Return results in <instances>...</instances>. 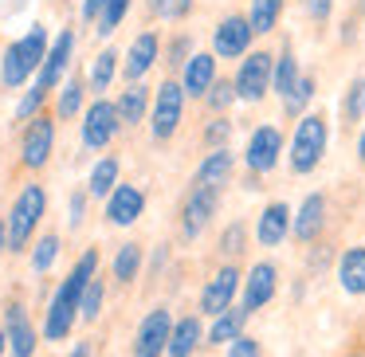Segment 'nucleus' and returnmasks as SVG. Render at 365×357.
I'll use <instances>...</instances> for the list:
<instances>
[{
    "instance_id": "obj_26",
    "label": "nucleus",
    "mask_w": 365,
    "mask_h": 357,
    "mask_svg": "<svg viewBox=\"0 0 365 357\" xmlns=\"http://www.w3.org/2000/svg\"><path fill=\"white\" fill-rule=\"evenodd\" d=\"M244 322H247V310L244 306H232V310H224L220 318H212V330H208V341L212 346H232V341L244 333Z\"/></svg>"
},
{
    "instance_id": "obj_43",
    "label": "nucleus",
    "mask_w": 365,
    "mask_h": 357,
    "mask_svg": "<svg viewBox=\"0 0 365 357\" xmlns=\"http://www.w3.org/2000/svg\"><path fill=\"white\" fill-rule=\"evenodd\" d=\"M197 56V51H192V40L189 36H181V40H173V48H169V63H189V59Z\"/></svg>"
},
{
    "instance_id": "obj_40",
    "label": "nucleus",
    "mask_w": 365,
    "mask_h": 357,
    "mask_svg": "<svg viewBox=\"0 0 365 357\" xmlns=\"http://www.w3.org/2000/svg\"><path fill=\"white\" fill-rule=\"evenodd\" d=\"M228 134H232V122L228 118H216L212 126L205 130V142L212 145V150H228Z\"/></svg>"
},
{
    "instance_id": "obj_13",
    "label": "nucleus",
    "mask_w": 365,
    "mask_h": 357,
    "mask_svg": "<svg viewBox=\"0 0 365 357\" xmlns=\"http://www.w3.org/2000/svg\"><path fill=\"white\" fill-rule=\"evenodd\" d=\"M216 205H220V192L212 189H189V197H185V208H181V232L189 239H197L200 232L208 228V220H212Z\"/></svg>"
},
{
    "instance_id": "obj_9",
    "label": "nucleus",
    "mask_w": 365,
    "mask_h": 357,
    "mask_svg": "<svg viewBox=\"0 0 365 357\" xmlns=\"http://www.w3.org/2000/svg\"><path fill=\"white\" fill-rule=\"evenodd\" d=\"M240 267H220L212 279H208V286L200 291V314H212V318H220L224 310H232V299H236V291H240Z\"/></svg>"
},
{
    "instance_id": "obj_19",
    "label": "nucleus",
    "mask_w": 365,
    "mask_h": 357,
    "mask_svg": "<svg viewBox=\"0 0 365 357\" xmlns=\"http://www.w3.org/2000/svg\"><path fill=\"white\" fill-rule=\"evenodd\" d=\"M71 48H75V36L63 28V32H59V40H56V48L48 51V59H43V67H40V83H36V87H40L43 95H48V90L63 79L67 63H71Z\"/></svg>"
},
{
    "instance_id": "obj_7",
    "label": "nucleus",
    "mask_w": 365,
    "mask_h": 357,
    "mask_svg": "<svg viewBox=\"0 0 365 357\" xmlns=\"http://www.w3.org/2000/svg\"><path fill=\"white\" fill-rule=\"evenodd\" d=\"M173 314L165 306L150 310L138 326V338H134V357H161L169 353V338H173Z\"/></svg>"
},
{
    "instance_id": "obj_44",
    "label": "nucleus",
    "mask_w": 365,
    "mask_h": 357,
    "mask_svg": "<svg viewBox=\"0 0 365 357\" xmlns=\"http://www.w3.org/2000/svg\"><path fill=\"white\" fill-rule=\"evenodd\" d=\"M40 103H43V90H40V87H32V95H28L24 103H20V110H16V114H20V118H28V114L40 110Z\"/></svg>"
},
{
    "instance_id": "obj_10",
    "label": "nucleus",
    "mask_w": 365,
    "mask_h": 357,
    "mask_svg": "<svg viewBox=\"0 0 365 357\" xmlns=\"http://www.w3.org/2000/svg\"><path fill=\"white\" fill-rule=\"evenodd\" d=\"M279 153H283V134L275 126H259L252 130L247 138V150H244V161L252 173H271L279 165Z\"/></svg>"
},
{
    "instance_id": "obj_51",
    "label": "nucleus",
    "mask_w": 365,
    "mask_h": 357,
    "mask_svg": "<svg viewBox=\"0 0 365 357\" xmlns=\"http://www.w3.org/2000/svg\"><path fill=\"white\" fill-rule=\"evenodd\" d=\"M346 357H365V349H349V353Z\"/></svg>"
},
{
    "instance_id": "obj_34",
    "label": "nucleus",
    "mask_w": 365,
    "mask_h": 357,
    "mask_svg": "<svg viewBox=\"0 0 365 357\" xmlns=\"http://www.w3.org/2000/svg\"><path fill=\"white\" fill-rule=\"evenodd\" d=\"M126 12H130V0H106L103 16H98V36H114V28L122 24Z\"/></svg>"
},
{
    "instance_id": "obj_2",
    "label": "nucleus",
    "mask_w": 365,
    "mask_h": 357,
    "mask_svg": "<svg viewBox=\"0 0 365 357\" xmlns=\"http://www.w3.org/2000/svg\"><path fill=\"white\" fill-rule=\"evenodd\" d=\"M43 59H48V28L32 24V32L4 48V59H0V83H4V87H24V83L32 79L36 67H43Z\"/></svg>"
},
{
    "instance_id": "obj_42",
    "label": "nucleus",
    "mask_w": 365,
    "mask_h": 357,
    "mask_svg": "<svg viewBox=\"0 0 365 357\" xmlns=\"http://www.w3.org/2000/svg\"><path fill=\"white\" fill-rule=\"evenodd\" d=\"M220 247H224L228 255H240V252H244V224H232V228L220 236Z\"/></svg>"
},
{
    "instance_id": "obj_28",
    "label": "nucleus",
    "mask_w": 365,
    "mask_h": 357,
    "mask_svg": "<svg viewBox=\"0 0 365 357\" xmlns=\"http://www.w3.org/2000/svg\"><path fill=\"white\" fill-rule=\"evenodd\" d=\"M114 189H118V161H114V157L95 161L91 181H87V192H91V197H110Z\"/></svg>"
},
{
    "instance_id": "obj_38",
    "label": "nucleus",
    "mask_w": 365,
    "mask_h": 357,
    "mask_svg": "<svg viewBox=\"0 0 365 357\" xmlns=\"http://www.w3.org/2000/svg\"><path fill=\"white\" fill-rule=\"evenodd\" d=\"M56 255H59V239H56V236H43L40 244H36L32 267H36V271H48L51 263H56Z\"/></svg>"
},
{
    "instance_id": "obj_14",
    "label": "nucleus",
    "mask_w": 365,
    "mask_h": 357,
    "mask_svg": "<svg viewBox=\"0 0 365 357\" xmlns=\"http://www.w3.org/2000/svg\"><path fill=\"white\" fill-rule=\"evenodd\" d=\"M51 142H56V122H51V118H32V126L24 130V145H20V157H24V165H28V169L48 165Z\"/></svg>"
},
{
    "instance_id": "obj_50",
    "label": "nucleus",
    "mask_w": 365,
    "mask_h": 357,
    "mask_svg": "<svg viewBox=\"0 0 365 357\" xmlns=\"http://www.w3.org/2000/svg\"><path fill=\"white\" fill-rule=\"evenodd\" d=\"M9 244V220H0V247Z\"/></svg>"
},
{
    "instance_id": "obj_8",
    "label": "nucleus",
    "mask_w": 365,
    "mask_h": 357,
    "mask_svg": "<svg viewBox=\"0 0 365 357\" xmlns=\"http://www.w3.org/2000/svg\"><path fill=\"white\" fill-rule=\"evenodd\" d=\"M122 118H118V106L106 103V98H95L87 114H83V145L87 150H103L114 134H118Z\"/></svg>"
},
{
    "instance_id": "obj_27",
    "label": "nucleus",
    "mask_w": 365,
    "mask_h": 357,
    "mask_svg": "<svg viewBox=\"0 0 365 357\" xmlns=\"http://www.w3.org/2000/svg\"><path fill=\"white\" fill-rule=\"evenodd\" d=\"M279 16H283V0H252V12H247V24L255 36L275 32Z\"/></svg>"
},
{
    "instance_id": "obj_48",
    "label": "nucleus",
    "mask_w": 365,
    "mask_h": 357,
    "mask_svg": "<svg viewBox=\"0 0 365 357\" xmlns=\"http://www.w3.org/2000/svg\"><path fill=\"white\" fill-rule=\"evenodd\" d=\"M71 357H91V346H87V341H79V346L71 349Z\"/></svg>"
},
{
    "instance_id": "obj_33",
    "label": "nucleus",
    "mask_w": 365,
    "mask_h": 357,
    "mask_svg": "<svg viewBox=\"0 0 365 357\" xmlns=\"http://www.w3.org/2000/svg\"><path fill=\"white\" fill-rule=\"evenodd\" d=\"M310 98H314V79H310V75H302L299 87L291 90V98L283 103V110L294 114V118H302V114H307V106H310Z\"/></svg>"
},
{
    "instance_id": "obj_11",
    "label": "nucleus",
    "mask_w": 365,
    "mask_h": 357,
    "mask_svg": "<svg viewBox=\"0 0 365 357\" xmlns=\"http://www.w3.org/2000/svg\"><path fill=\"white\" fill-rule=\"evenodd\" d=\"M252 36L255 32H252V24H247V16H224L212 32V48L220 59H240L252 48Z\"/></svg>"
},
{
    "instance_id": "obj_47",
    "label": "nucleus",
    "mask_w": 365,
    "mask_h": 357,
    "mask_svg": "<svg viewBox=\"0 0 365 357\" xmlns=\"http://www.w3.org/2000/svg\"><path fill=\"white\" fill-rule=\"evenodd\" d=\"M103 9H106V0H83V20L103 16Z\"/></svg>"
},
{
    "instance_id": "obj_31",
    "label": "nucleus",
    "mask_w": 365,
    "mask_h": 357,
    "mask_svg": "<svg viewBox=\"0 0 365 357\" xmlns=\"http://www.w3.org/2000/svg\"><path fill=\"white\" fill-rule=\"evenodd\" d=\"M341 118L346 122H361L365 118V75L349 83L346 98H341Z\"/></svg>"
},
{
    "instance_id": "obj_45",
    "label": "nucleus",
    "mask_w": 365,
    "mask_h": 357,
    "mask_svg": "<svg viewBox=\"0 0 365 357\" xmlns=\"http://www.w3.org/2000/svg\"><path fill=\"white\" fill-rule=\"evenodd\" d=\"M83 212H87V197L75 192V197H71V228H79V224H83Z\"/></svg>"
},
{
    "instance_id": "obj_39",
    "label": "nucleus",
    "mask_w": 365,
    "mask_h": 357,
    "mask_svg": "<svg viewBox=\"0 0 365 357\" xmlns=\"http://www.w3.org/2000/svg\"><path fill=\"white\" fill-rule=\"evenodd\" d=\"M79 103H83V87L79 83H67L63 95H59V118H71V114L79 110Z\"/></svg>"
},
{
    "instance_id": "obj_32",
    "label": "nucleus",
    "mask_w": 365,
    "mask_h": 357,
    "mask_svg": "<svg viewBox=\"0 0 365 357\" xmlns=\"http://www.w3.org/2000/svg\"><path fill=\"white\" fill-rule=\"evenodd\" d=\"M114 67H118V56H114V51L95 56V63H91V87H95V90H106V87H110Z\"/></svg>"
},
{
    "instance_id": "obj_24",
    "label": "nucleus",
    "mask_w": 365,
    "mask_h": 357,
    "mask_svg": "<svg viewBox=\"0 0 365 357\" xmlns=\"http://www.w3.org/2000/svg\"><path fill=\"white\" fill-rule=\"evenodd\" d=\"M200 338H205V330H200V318L189 314L181 318V322L173 326V338H169V353L165 357H192L200 346Z\"/></svg>"
},
{
    "instance_id": "obj_3",
    "label": "nucleus",
    "mask_w": 365,
    "mask_h": 357,
    "mask_svg": "<svg viewBox=\"0 0 365 357\" xmlns=\"http://www.w3.org/2000/svg\"><path fill=\"white\" fill-rule=\"evenodd\" d=\"M326 142H330L326 114H318V110L302 114L299 126H294V138H291V173H314L322 165Z\"/></svg>"
},
{
    "instance_id": "obj_53",
    "label": "nucleus",
    "mask_w": 365,
    "mask_h": 357,
    "mask_svg": "<svg viewBox=\"0 0 365 357\" xmlns=\"http://www.w3.org/2000/svg\"><path fill=\"white\" fill-rule=\"evenodd\" d=\"M302 4H310V0H302Z\"/></svg>"
},
{
    "instance_id": "obj_37",
    "label": "nucleus",
    "mask_w": 365,
    "mask_h": 357,
    "mask_svg": "<svg viewBox=\"0 0 365 357\" xmlns=\"http://www.w3.org/2000/svg\"><path fill=\"white\" fill-rule=\"evenodd\" d=\"M98 310H103V283H98V275H95V279H91V286L83 291V306H79V314L87 318V322H95Z\"/></svg>"
},
{
    "instance_id": "obj_16",
    "label": "nucleus",
    "mask_w": 365,
    "mask_h": 357,
    "mask_svg": "<svg viewBox=\"0 0 365 357\" xmlns=\"http://www.w3.org/2000/svg\"><path fill=\"white\" fill-rule=\"evenodd\" d=\"M322 228H326V197L322 192H310L299 205V212H294L291 236L299 239V244H314V239L322 236Z\"/></svg>"
},
{
    "instance_id": "obj_18",
    "label": "nucleus",
    "mask_w": 365,
    "mask_h": 357,
    "mask_svg": "<svg viewBox=\"0 0 365 357\" xmlns=\"http://www.w3.org/2000/svg\"><path fill=\"white\" fill-rule=\"evenodd\" d=\"M142 208H145L142 189H138V185H118V189L110 192V200H106V220L126 228V224H134L138 216H142Z\"/></svg>"
},
{
    "instance_id": "obj_22",
    "label": "nucleus",
    "mask_w": 365,
    "mask_h": 357,
    "mask_svg": "<svg viewBox=\"0 0 365 357\" xmlns=\"http://www.w3.org/2000/svg\"><path fill=\"white\" fill-rule=\"evenodd\" d=\"M338 283L346 294H365V244H354L338 255Z\"/></svg>"
},
{
    "instance_id": "obj_15",
    "label": "nucleus",
    "mask_w": 365,
    "mask_h": 357,
    "mask_svg": "<svg viewBox=\"0 0 365 357\" xmlns=\"http://www.w3.org/2000/svg\"><path fill=\"white\" fill-rule=\"evenodd\" d=\"M291 224H294L291 208H287L283 200H271V205L259 212V220H255V239H259L263 247H279L287 236H291Z\"/></svg>"
},
{
    "instance_id": "obj_23",
    "label": "nucleus",
    "mask_w": 365,
    "mask_h": 357,
    "mask_svg": "<svg viewBox=\"0 0 365 357\" xmlns=\"http://www.w3.org/2000/svg\"><path fill=\"white\" fill-rule=\"evenodd\" d=\"M153 59H158V36L142 32L126 51V79H142V75L153 67Z\"/></svg>"
},
{
    "instance_id": "obj_25",
    "label": "nucleus",
    "mask_w": 365,
    "mask_h": 357,
    "mask_svg": "<svg viewBox=\"0 0 365 357\" xmlns=\"http://www.w3.org/2000/svg\"><path fill=\"white\" fill-rule=\"evenodd\" d=\"M299 79H302V75H299V59H294L291 48H283V51H279V59H275V79H271V90L287 103L291 90L299 87Z\"/></svg>"
},
{
    "instance_id": "obj_41",
    "label": "nucleus",
    "mask_w": 365,
    "mask_h": 357,
    "mask_svg": "<svg viewBox=\"0 0 365 357\" xmlns=\"http://www.w3.org/2000/svg\"><path fill=\"white\" fill-rule=\"evenodd\" d=\"M228 357H263V349H259V341H255V338L240 333V338L228 346Z\"/></svg>"
},
{
    "instance_id": "obj_6",
    "label": "nucleus",
    "mask_w": 365,
    "mask_h": 357,
    "mask_svg": "<svg viewBox=\"0 0 365 357\" xmlns=\"http://www.w3.org/2000/svg\"><path fill=\"white\" fill-rule=\"evenodd\" d=\"M271 79H275V56H267V51H252V56L240 63L236 71V95L244 98V103H259L263 95L271 90Z\"/></svg>"
},
{
    "instance_id": "obj_36",
    "label": "nucleus",
    "mask_w": 365,
    "mask_h": 357,
    "mask_svg": "<svg viewBox=\"0 0 365 357\" xmlns=\"http://www.w3.org/2000/svg\"><path fill=\"white\" fill-rule=\"evenodd\" d=\"M189 9H192V0H150V12L161 20H181V16H189Z\"/></svg>"
},
{
    "instance_id": "obj_12",
    "label": "nucleus",
    "mask_w": 365,
    "mask_h": 357,
    "mask_svg": "<svg viewBox=\"0 0 365 357\" xmlns=\"http://www.w3.org/2000/svg\"><path fill=\"white\" fill-rule=\"evenodd\" d=\"M275 286H279V271L275 263H252V271H247L244 279V310L247 314H255V310H263L271 299H275Z\"/></svg>"
},
{
    "instance_id": "obj_46",
    "label": "nucleus",
    "mask_w": 365,
    "mask_h": 357,
    "mask_svg": "<svg viewBox=\"0 0 365 357\" xmlns=\"http://www.w3.org/2000/svg\"><path fill=\"white\" fill-rule=\"evenodd\" d=\"M330 4H334V0H310L307 12H310L314 20H326V16H330Z\"/></svg>"
},
{
    "instance_id": "obj_52",
    "label": "nucleus",
    "mask_w": 365,
    "mask_h": 357,
    "mask_svg": "<svg viewBox=\"0 0 365 357\" xmlns=\"http://www.w3.org/2000/svg\"><path fill=\"white\" fill-rule=\"evenodd\" d=\"M4 341H9V333H4V330H0V353H4Z\"/></svg>"
},
{
    "instance_id": "obj_30",
    "label": "nucleus",
    "mask_w": 365,
    "mask_h": 357,
    "mask_svg": "<svg viewBox=\"0 0 365 357\" xmlns=\"http://www.w3.org/2000/svg\"><path fill=\"white\" fill-rule=\"evenodd\" d=\"M138 267H142V247L138 244L118 247V255H114V279L130 283V279H138Z\"/></svg>"
},
{
    "instance_id": "obj_4",
    "label": "nucleus",
    "mask_w": 365,
    "mask_h": 357,
    "mask_svg": "<svg viewBox=\"0 0 365 357\" xmlns=\"http://www.w3.org/2000/svg\"><path fill=\"white\" fill-rule=\"evenodd\" d=\"M43 208H48V197H43L40 185H28V189L16 197V205H12V212H9V244L16 247V252L28 247V239H32Z\"/></svg>"
},
{
    "instance_id": "obj_21",
    "label": "nucleus",
    "mask_w": 365,
    "mask_h": 357,
    "mask_svg": "<svg viewBox=\"0 0 365 357\" xmlns=\"http://www.w3.org/2000/svg\"><path fill=\"white\" fill-rule=\"evenodd\" d=\"M4 333H9V341H12V357H32L36 353V330H32V322H28L20 302H12L9 314H4Z\"/></svg>"
},
{
    "instance_id": "obj_5",
    "label": "nucleus",
    "mask_w": 365,
    "mask_h": 357,
    "mask_svg": "<svg viewBox=\"0 0 365 357\" xmlns=\"http://www.w3.org/2000/svg\"><path fill=\"white\" fill-rule=\"evenodd\" d=\"M181 110H185V87L181 83H161L158 98H153V114H150V130H153V142H165V138L177 134L181 126Z\"/></svg>"
},
{
    "instance_id": "obj_49",
    "label": "nucleus",
    "mask_w": 365,
    "mask_h": 357,
    "mask_svg": "<svg viewBox=\"0 0 365 357\" xmlns=\"http://www.w3.org/2000/svg\"><path fill=\"white\" fill-rule=\"evenodd\" d=\"M357 157H361V165H365V126H361V138H357Z\"/></svg>"
},
{
    "instance_id": "obj_29",
    "label": "nucleus",
    "mask_w": 365,
    "mask_h": 357,
    "mask_svg": "<svg viewBox=\"0 0 365 357\" xmlns=\"http://www.w3.org/2000/svg\"><path fill=\"white\" fill-rule=\"evenodd\" d=\"M145 106H150V90H145V87H130L126 95L118 98V118L126 122V126H134V122H142Z\"/></svg>"
},
{
    "instance_id": "obj_17",
    "label": "nucleus",
    "mask_w": 365,
    "mask_h": 357,
    "mask_svg": "<svg viewBox=\"0 0 365 357\" xmlns=\"http://www.w3.org/2000/svg\"><path fill=\"white\" fill-rule=\"evenodd\" d=\"M216 83V56H208V51H197V56L189 59V63L181 67V87L189 98H205L208 90H212Z\"/></svg>"
},
{
    "instance_id": "obj_1",
    "label": "nucleus",
    "mask_w": 365,
    "mask_h": 357,
    "mask_svg": "<svg viewBox=\"0 0 365 357\" xmlns=\"http://www.w3.org/2000/svg\"><path fill=\"white\" fill-rule=\"evenodd\" d=\"M95 275H98V252H87L79 263H75L71 275L59 283L56 299H51V306H48V322H43L48 341H63L67 333H71V322H75V314H79V306H83V291L91 286Z\"/></svg>"
},
{
    "instance_id": "obj_20",
    "label": "nucleus",
    "mask_w": 365,
    "mask_h": 357,
    "mask_svg": "<svg viewBox=\"0 0 365 357\" xmlns=\"http://www.w3.org/2000/svg\"><path fill=\"white\" fill-rule=\"evenodd\" d=\"M232 153L228 150H212L205 161L197 165V177H192V189H212V192H220L224 185H228V177H232Z\"/></svg>"
},
{
    "instance_id": "obj_35",
    "label": "nucleus",
    "mask_w": 365,
    "mask_h": 357,
    "mask_svg": "<svg viewBox=\"0 0 365 357\" xmlns=\"http://www.w3.org/2000/svg\"><path fill=\"white\" fill-rule=\"evenodd\" d=\"M236 98H240V95H236V83H228V79H216V83H212V90L205 95V103L212 106L216 114H220V110H228V106L236 103Z\"/></svg>"
}]
</instances>
